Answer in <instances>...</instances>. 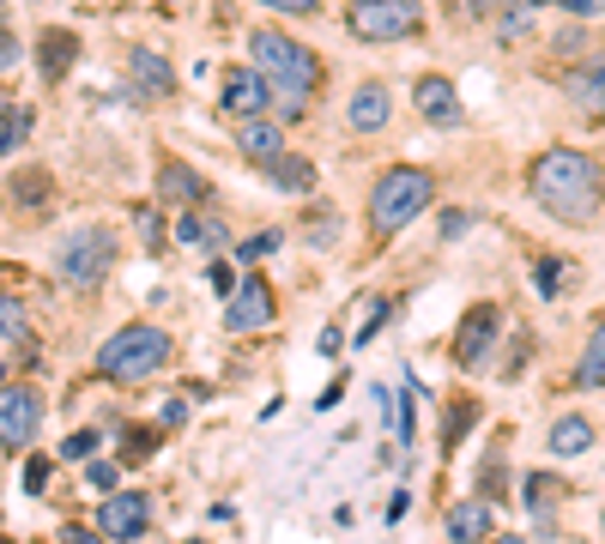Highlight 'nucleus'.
Masks as SVG:
<instances>
[{"instance_id": "1", "label": "nucleus", "mask_w": 605, "mask_h": 544, "mask_svg": "<svg viewBox=\"0 0 605 544\" xmlns=\"http://www.w3.org/2000/svg\"><path fill=\"white\" fill-rule=\"evenodd\" d=\"M533 200L545 206L551 218H563V224H587V218L599 212V200H605V176H599V164L587 158V151H575V146H551V151H539L533 158Z\"/></svg>"}, {"instance_id": "2", "label": "nucleus", "mask_w": 605, "mask_h": 544, "mask_svg": "<svg viewBox=\"0 0 605 544\" xmlns=\"http://www.w3.org/2000/svg\"><path fill=\"white\" fill-rule=\"evenodd\" d=\"M249 49H254V73H261V80L273 85V97H285L291 115H298L309 103V91L321 85V61L309 55L303 43H291L285 31H254Z\"/></svg>"}, {"instance_id": "3", "label": "nucleus", "mask_w": 605, "mask_h": 544, "mask_svg": "<svg viewBox=\"0 0 605 544\" xmlns=\"http://www.w3.org/2000/svg\"><path fill=\"white\" fill-rule=\"evenodd\" d=\"M170 363V333L158 327H122L97 345V375L103 381H146L152 369Z\"/></svg>"}, {"instance_id": "4", "label": "nucleus", "mask_w": 605, "mask_h": 544, "mask_svg": "<svg viewBox=\"0 0 605 544\" xmlns=\"http://www.w3.org/2000/svg\"><path fill=\"white\" fill-rule=\"evenodd\" d=\"M430 193H436V181L424 176V170H411V164L388 170V176L376 181V193H369V230H376V237H394V230H406L411 218L430 206Z\"/></svg>"}, {"instance_id": "5", "label": "nucleus", "mask_w": 605, "mask_h": 544, "mask_svg": "<svg viewBox=\"0 0 605 544\" xmlns=\"http://www.w3.org/2000/svg\"><path fill=\"white\" fill-rule=\"evenodd\" d=\"M109 266H115V237L103 224L97 230L85 224V230H67V237H61L55 272L67 284H80V291H85V284H103V279H109Z\"/></svg>"}, {"instance_id": "6", "label": "nucleus", "mask_w": 605, "mask_h": 544, "mask_svg": "<svg viewBox=\"0 0 605 544\" xmlns=\"http://www.w3.org/2000/svg\"><path fill=\"white\" fill-rule=\"evenodd\" d=\"M345 24H352L357 43H400V36L418 31V0H352Z\"/></svg>"}, {"instance_id": "7", "label": "nucleus", "mask_w": 605, "mask_h": 544, "mask_svg": "<svg viewBox=\"0 0 605 544\" xmlns=\"http://www.w3.org/2000/svg\"><path fill=\"white\" fill-rule=\"evenodd\" d=\"M36 423H43V406L31 387H0V448H24Z\"/></svg>"}, {"instance_id": "8", "label": "nucleus", "mask_w": 605, "mask_h": 544, "mask_svg": "<svg viewBox=\"0 0 605 544\" xmlns=\"http://www.w3.org/2000/svg\"><path fill=\"white\" fill-rule=\"evenodd\" d=\"M267 321H273V291H267V279H242L237 291H230V308H225V327L230 333H261Z\"/></svg>"}, {"instance_id": "9", "label": "nucleus", "mask_w": 605, "mask_h": 544, "mask_svg": "<svg viewBox=\"0 0 605 544\" xmlns=\"http://www.w3.org/2000/svg\"><path fill=\"white\" fill-rule=\"evenodd\" d=\"M152 526V502L134 496V490H115V496H103L97 509V533L103 538H139Z\"/></svg>"}, {"instance_id": "10", "label": "nucleus", "mask_w": 605, "mask_h": 544, "mask_svg": "<svg viewBox=\"0 0 605 544\" xmlns=\"http://www.w3.org/2000/svg\"><path fill=\"white\" fill-rule=\"evenodd\" d=\"M491 339H497V308L484 303V308H472V315L460 321V339H455L460 369H479V363H484V352H491Z\"/></svg>"}, {"instance_id": "11", "label": "nucleus", "mask_w": 605, "mask_h": 544, "mask_svg": "<svg viewBox=\"0 0 605 544\" xmlns=\"http://www.w3.org/2000/svg\"><path fill=\"white\" fill-rule=\"evenodd\" d=\"M267 97H273V85H267L261 73H242V67H237V73L225 80V109L242 115V122H254V115L267 109Z\"/></svg>"}, {"instance_id": "12", "label": "nucleus", "mask_w": 605, "mask_h": 544, "mask_svg": "<svg viewBox=\"0 0 605 544\" xmlns=\"http://www.w3.org/2000/svg\"><path fill=\"white\" fill-rule=\"evenodd\" d=\"M491 526H497V514H491V502H484V496L455 502V509H448V538H455V544H484Z\"/></svg>"}, {"instance_id": "13", "label": "nucleus", "mask_w": 605, "mask_h": 544, "mask_svg": "<svg viewBox=\"0 0 605 544\" xmlns=\"http://www.w3.org/2000/svg\"><path fill=\"white\" fill-rule=\"evenodd\" d=\"M394 103H388V85H357L352 91V109H345V122L357 127V134H376V127H388Z\"/></svg>"}, {"instance_id": "14", "label": "nucleus", "mask_w": 605, "mask_h": 544, "mask_svg": "<svg viewBox=\"0 0 605 544\" xmlns=\"http://www.w3.org/2000/svg\"><path fill=\"white\" fill-rule=\"evenodd\" d=\"M418 115L424 122H436V127H460V97H455V85L448 80H418Z\"/></svg>"}, {"instance_id": "15", "label": "nucleus", "mask_w": 605, "mask_h": 544, "mask_svg": "<svg viewBox=\"0 0 605 544\" xmlns=\"http://www.w3.org/2000/svg\"><path fill=\"white\" fill-rule=\"evenodd\" d=\"M237 146L249 151L254 164H273V158H285V134H279L273 122H261V115H254V122H242V127H237Z\"/></svg>"}, {"instance_id": "16", "label": "nucleus", "mask_w": 605, "mask_h": 544, "mask_svg": "<svg viewBox=\"0 0 605 544\" xmlns=\"http://www.w3.org/2000/svg\"><path fill=\"white\" fill-rule=\"evenodd\" d=\"M36 61H43V80H61V73L80 61V36H73V31H43V43H36Z\"/></svg>"}, {"instance_id": "17", "label": "nucleus", "mask_w": 605, "mask_h": 544, "mask_svg": "<svg viewBox=\"0 0 605 544\" xmlns=\"http://www.w3.org/2000/svg\"><path fill=\"white\" fill-rule=\"evenodd\" d=\"M127 73H134V80L146 85V91H158V97H170V91H176L170 61H164V55H152V49H134V55H127Z\"/></svg>"}, {"instance_id": "18", "label": "nucleus", "mask_w": 605, "mask_h": 544, "mask_svg": "<svg viewBox=\"0 0 605 544\" xmlns=\"http://www.w3.org/2000/svg\"><path fill=\"white\" fill-rule=\"evenodd\" d=\"M570 97L582 103L587 115H605V55H594L582 73H575V85H570Z\"/></svg>"}, {"instance_id": "19", "label": "nucleus", "mask_w": 605, "mask_h": 544, "mask_svg": "<svg viewBox=\"0 0 605 544\" xmlns=\"http://www.w3.org/2000/svg\"><path fill=\"white\" fill-rule=\"evenodd\" d=\"M267 176H273L279 193H309V188H315V164H309V158H291V151L267 164Z\"/></svg>"}, {"instance_id": "20", "label": "nucleus", "mask_w": 605, "mask_h": 544, "mask_svg": "<svg viewBox=\"0 0 605 544\" xmlns=\"http://www.w3.org/2000/svg\"><path fill=\"white\" fill-rule=\"evenodd\" d=\"M158 181H164V193H170V200H206V176L188 170V164H176V158L158 170Z\"/></svg>"}, {"instance_id": "21", "label": "nucleus", "mask_w": 605, "mask_h": 544, "mask_svg": "<svg viewBox=\"0 0 605 544\" xmlns=\"http://www.w3.org/2000/svg\"><path fill=\"white\" fill-rule=\"evenodd\" d=\"M594 448V423L587 418H557L551 423V453H587Z\"/></svg>"}, {"instance_id": "22", "label": "nucleus", "mask_w": 605, "mask_h": 544, "mask_svg": "<svg viewBox=\"0 0 605 544\" xmlns=\"http://www.w3.org/2000/svg\"><path fill=\"white\" fill-rule=\"evenodd\" d=\"M575 381H582V387H605V315L594 321V333H587V352H582Z\"/></svg>"}, {"instance_id": "23", "label": "nucleus", "mask_w": 605, "mask_h": 544, "mask_svg": "<svg viewBox=\"0 0 605 544\" xmlns=\"http://www.w3.org/2000/svg\"><path fill=\"white\" fill-rule=\"evenodd\" d=\"M176 237H182L188 249H206V254H212L218 242H225V224H212V218H195V212H188V218H182V230H176Z\"/></svg>"}, {"instance_id": "24", "label": "nucleus", "mask_w": 605, "mask_h": 544, "mask_svg": "<svg viewBox=\"0 0 605 544\" xmlns=\"http://www.w3.org/2000/svg\"><path fill=\"white\" fill-rule=\"evenodd\" d=\"M24 134H31V109H19V103H12V109H0V151H12Z\"/></svg>"}, {"instance_id": "25", "label": "nucleus", "mask_w": 605, "mask_h": 544, "mask_svg": "<svg viewBox=\"0 0 605 544\" xmlns=\"http://www.w3.org/2000/svg\"><path fill=\"white\" fill-rule=\"evenodd\" d=\"M24 327H31L24 303H19V296H0V339H24Z\"/></svg>"}, {"instance_id": "26", "label": "nucleus", "mask_w": 605, "mask_h": 544, "mask_svg": "<svg viewBox=\"0 0 605 544\" xmlns=\"http://www.w3.org/2000/svg\"><path fill=\"white\" fill-rule=\"evenodd\" d=\"M551 496H557V484H551L545 472H533V484H526V509H539V514H545V509H551Z\"/></svg>"}, {"instance_id": "27", "label": "nucleus", "mask_w": 605, "mask_h": 544, "mask_svg": "<svg viewBox=\"0 0 605 544\" xmlns=\"http://www.w3.org/2000/svg\"><path fill=\"white\" fill-rule=\"evenodd\" d=\"M563 261H557V254H545V261H539V296H557L563 291Z\"/></svg>"}, {"instance_id": "28", "label": "nucleus", "mask_w": 605, "mask_h": 544, "mask_svg": "<svg viewBox=\"0 0 605 544\" xmlns=\"http://www.w3.org/2000/svg\"><path fill=\"white\" fill-rule=\"evenodd\" d=\"M273 249H279V230H267V237L242 242V249H237V261H261V254H273Z\"/></svg>"}, {"instance_id": "29", "label": "nucleus", "mask_w": 605, "mask_h": 544, "mask_svg": "<svg viewBox=\"0 0 605 544\" xmlns=\"http://www.w3.org/2000/svg\"><path fill=\"white\" fill-rule=\"evenodd\" d=\"M85 484H92V490H109V496H115V465L92 460V465H85Z\"/></svg>"}, {"instance_id": "30", "label": "nucleus", "mask_w": 605, "mask_h": 544, "mask_svg": "<svg viewBox=\"0 0 605 544\" xmlns=\"http://www.w3.org/2000/svg\"><path fill=\"white\" fill-rule=\"evenodd\" d=\"M92 448H97V430H80V436H67V448H61V453H67V460H85Z\"/></svg>"}, {"instance_id": "31", "label": "nucleus", "mask_w": 605, "mask_h": 544, "mask_svg": "<svg viewBox=\"0 0 605 544\" xmlns=\"http://www.w3.org/2000/svg\"><path fill=\"white\" fill-rule=\"evenodd\" d=\"M43 484H49V460H31V465H24V490L43 496Z\"/></svg>"}, {"instance_id": "32", "label": "nucleus", "mask_w": 605, "mask_h": 544, "mask_svg": "<svg viewBox=\"0 0 605 544\" xmlns=\"http://www.w3.org/2000/svg\"><path fill=\"white\" fill-rule=\"evenodd\" d=\"M582 43H587L582 31H557V36H551V49H557V55H575V49H582Z\"/></svg>"}, {"instance_id": "33", "label": "nucleus", "mask_w": 605, "mask_h": 544, "mask_svg": "<svg viewBox=\"0 0 605 544\" xmlns=\"http://www.w3.org/2000/svg\"><path fill=\"white\" fill-rule=\"evenodd\" d=\"M261 7H273V12H298V19H303V12H315L321 0H261Z\"/></svg>"}, {"instance_id": "34", "label": "nucleus", "mask_w": 605, "mask_h": 544, "mask_svg": "<svg viewBox=\"0 0 605 544\" xmlns=\"http://www.w3.org/2000/svg\"><path fill=\"white\" fill-rule=\"evenodd\" d=\"M472 212H442V237H467Z\"/></svg>"}, {"instance_id": "35", "label": "nucleus", "mask_w": 605, "mask_h": 544, "mask_svg": "<svg viewBox=\"0 0 605 544\" xmlns=\"http://www.w3.org/2000/svg\"><path fill=\"white\" fill-rule=\"evenodd\" d=\"M139 230H146V249H164V237H158V212H139Z\"/></svg>"}, {"instance_id": "36", "label": "nucleus", "mask_w": 605, "mask_h": 544, "mask_svg": "<svg viewBox=\"0 0 605 544\" xmlns=\"http://www.w3.org/2000/svg\"><path fill=\"white\" fill-rule=\"evenodd\" d=\"M394 436H400V442L418 436V423H411V394H400V430H394Z\"/></svg>"}, {"instance_id": "37", "label": "nucleus", "mask_w": 605, "mask_h": 544, "mask_svg": "<svg viewBox=\"0 0 605 544\" xmlns=\"http://www.w3.org/2000/svg\"><path fill=\"white\" fill-rule=\"evenodd\" d=\"M12 61H19V43H12V31H7V24H0V73H7Z\"/></svg>"}, {"instance_id": "38", "label": "nucleus", "mask_w": 605, "mask_h": 544, "mask_svg": "<svg viewBox=\"0 0 605 544\" xmlns=\"http://www.w3.org/2000/svg\"><path fill=\"white\" fill-rule=\"evenodd\" d=\"M557 7H563V12H575V19H594L605 0H557Z\"/></svg>"}, {"instance_id": "39", "label": "nucleus", "mask_w": 605, "mask_h": 544, "mask_svg": "<svg viewBox=\"0 0 605 544\" xmlns=\"http://www.w3.org/2000/svg\"><path fill=\"white\" fill-rule=\"evenodd\" d=\"M206 279H212V291H225V296L237 291V279H230V266H212V272H206Z\"/></svg>"}, {"instance_id": "40", "label": "nucleus", "mask_w": 605, "mask_h": 544, "mask_svg": "<svg viewBox=\"0 0 605 544\" xmlns=\"http://www.w3.org/2000/svg\"><path fill=\"white\" fill-rule=\"evenodd\" d=\"M43 193V176H19V200H36Z\"/></svg>"}, {"instance_id": "41", "label": "nucleus", "mask_w": 605, "mask_h": 544, "mask_svg": "<svg viewBox=\"0 0 605 544\" xmlns=\"http://www.w3.org/2000/svg\"><path fill=\"white\" fill-rule=\"evenodd\" d=\"M67 544H109L103 533H85V526H67Z\"/></svg>"}, {"instance_id": "42", "label": "nucleus", "mask_w": 605, "mask_h": 544, "mask_svg": "<svg viewBox=\"0 0 605 544\" xmlns=\"http://www.w3.org/2000/svg\"><path fill=\"white\" fill-rule=\"evenodd\" d=\"M491 544H526V538H514V533H503V538H491Z\"/></svg>"}]
</instances>
